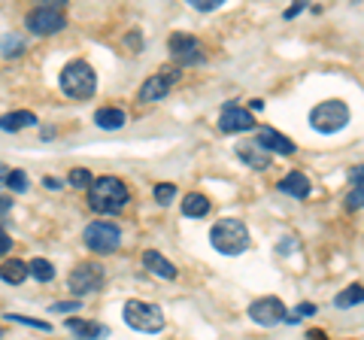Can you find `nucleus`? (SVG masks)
<instances>
[{
	"label": "nucleus",
	"mask_w": 364,
	"mask_h": 340,
	"mask_svg": "<svg viewBox=\"0 0 364 340\" xmlns=\"http://www.w3.org/2000/svg\"><path fill=\"white\" fill-rule=\"evenodd\" d=\"M128 201H131V191L119 176H100L88 188V203H91L95 213H107V216H112V213L128 207Z\"/></svg>",
	"instance_id": "1"
},
{
	"label": "nucleus",
	"mask_w": 364,
	"mask_h": 340,
	"mask_svg": "<svg viewBox=\"0 0 364 340\" xmlns=\"http://www.w3.org/2000/svg\"><path fill=\"white\" fill-rule=\"evenodd\" d=\"M58 83H61V92H64L67 97H73V100H88L91 95H95V88H97V76H95V67H91L88 61L76 58V61H67V64L61 67Z\"/></svg>",
	"instance_id": "2"
},
{
	"label": "nucleus",
	"mask_w": 364,
	"mask_h": 340,
	"mask_svg": "<svg viewBox=\"0 0 364 340\" xmlns=\"http://www.w3.org/2000/svg\"><path fill=\"white\" fill-rule=\"evenodd\" d=\"M210 243L222 255H240L249 246V231L240 219H219L210 231Z\"/></svg>",
	"instance_id": "3"
},
{
	"label": "nucleus",
	"mask_w": 364,
	"mask_h": 340,
	"mask_svg": "<svg viewBox=\"0 0 364 340\" xmlns=\"http://www.w3.org/2000/svg\"><path fill=\"white\" fill-rule=\"evenodd\" d=\"M310 124L318 131V134H337V131H343L346 124H349V107L343 104V100H322L318 107H313L310 112Z\"/></svg>",
	"instance_id": "4"
},
{
	"label": "nucleus",
	"mask_w": 364,
	"mask_h": 340,
	"mask_svg": "<svg viewBox=\"0 0 364 340\" xmlns=\"http://www.w3.org/2000/svg\"><path fill=\"white\" fill-rule=\"evenodd\" d=\"M124 322H128L134 331L158 334L164 328V313H161V307H155V304L128 301V304H124Z\"/></svg>",
	"instance_id": "5"
},
{
	"label": "nucleus",
	"mask_w": 364,
	"mask_h": 340,
	"mask_svg": "<svg viewBox=\"0 0 364 340\" xmlns=\"http://www.w3.org/2000/svg\"><path fill=\"white\" fill-rule=\"evenodd\" d=\"M176 79H179L176 64H167V67H161V70H155L152 76H146V83L140 85V92H136L140 104H155V100L167 97V92L176 85Z\"/></svg>",
	"instance_id": "6"
},
{
	"label": "nucleus",
	"mask_w": 364,
	"mask_h": 340,
	"mask_svg": "<svg viewBox=\"0 0 364 340\" xmlns=\"http://www.w3.org/2000/svg\"><path fill=\"white\" fill-rule=\"evenodd\" d=\"M25 25L31 28V33H37V37H49V33H58L67 25V18L58 4H43L37 9H31Z\"/></svg>",
	"instance_id": "7"
},
{
	"label": "nucleus",
	"mask_w": 364,
	"mask_h": 340,
	"mask_svg": "<svg viewBox=\"0 0 364 340\" xmlns=\"http://www.w3.org/2000/svg\"><path fill=\"white\" fill-rule=\"evenodd\" d=\"M122 243V231L116 222H91L85 228V246L97 255H107V253H116Z\"/></svg>",
	"instance_id": "8"
},
{
	"label": "nucleus",
	"mask_w": 364,
	"mask_h": 340,
	"mask_svg": "<svg viewBox=\"0 0 364 340\" xmlns=\"http://www.w3.org/2000/svg\"><path fill=\"white\" fill-rule=\"evenodd\" d=\"M67 286H70V292L76 294V298H85V294L97 292L100 286H104V265H100V262H82V265H76L70 270V280H67Z\"/></svg>",
	"instance_id": "9"
},
{
	"label": "nucleus",
	"mask_w": 364,
	"mask_h": 340,
	"mask_svg": "<svg viewBox=\"0 0 364 340\" xmlns=\"http://www.w3.org/2000/svg\"><path fill=\"white\" fill-rule=\"evenodd\" d=\"M167 49H170V55H173L176 64H200L203 58H207L203 43L198 37H191V33H170Z\"/></svg>",
	"instance_id": "10"
},
{
	"label": "nucleus",
	"mask_w": 364,
	"mask_h": 340,
	"mask_svg": "<svg viewBox=\"0 0 364 340\" xmlns=\"http://www.w3.org/2000/svg\"><path fill=\"white\" fill-rule=\"evenodd\" d=\"M249 319L258 322V325H279V322H286L289 319V310H286V304H282L279 298H273V294H264V298H258L249 304Z\"/></svg>",
	"instance_id": "11"
},
{
	"label": "nucleus",
	"mask_w": 364,
	"mask_h": 340,
	"mask_svg": "<svg viewBox=\"0 0 364 340\" xmlns=\"http://www.w3.org/2000/svg\"><path fill=\"white\" fill-rule=\"evenodd\" d=\"M249 128H255V119H252V112L249 110L237 107V104L222 107V119H219V131L222 134H240V131H249Z\"/></svg>",
	"instance_id": "12"
},
{
	"label": "nucleus",
	"mask_w": 364,
	"mask_h": 340,
	"mask_svg": "<svg viewBox=\"0 0 364 340\" xmlns=\"http://www.w3.org/2000/svg\"><path fill=\"white\" fill-rule=\"evenodd\" d=\"M255 143L261 152H277V155H294V143L286 137V134L273 131V128H261L255 134Z\"/></svg>",
	"instance_id": "13"
},
{
	"label": "nucleus",
	"mask_w": 364,
	"mask_h": 340,
	"mask_svg": "<svg viewBox=\"0 0 364 340\" xmlns=\"http://www.w3.org/2000/svg\"><path fill=\"white\" fill-rule=\"evenodd\" d=\"M143 265H146V270H149V274H155V277H161V280H176L173 262H167V258H164L161 253H155V249H146V253H143Z\"/></svg>",
	"instance_id": "14"
},
{
	"label": "nucleus",
	"mask_w": 364,
	"mask_h": 340,
	"mask_svg": "<svg viewBox=\"0 0 364 340\" xmlns=\"http://www.w3.org/2000/svg\"><path fill=\"white\" fill-rule=\"evenodd\" d=\"M279 191H286L291 198H306L310 195V179H306L301 170H291V174H286L279 179Z\"/></svg>",
	"instance_id": "15"
},
{
	"label": "nucleus",
	"mask_w": 364,
	"mask_h": 340,
	"mask_svg": "<svg viewBox=\"0 0 364 340\" xmlns=\"http://www.w3.org/2000/svg\"><path fill=\"white\" fill-rule=\"evenodd\" d=\"M237 155H240V161L246 167H252V170H267L270 167V155L261 152L258 146H252V143H240L237 146Z\"/></svg>",
	"instance_id": "16"
},
{
	"label": "nucleus",
	"mask_w": 364,
	"mask_h": 340,
	"mask_svg": "<svg viewBox=\"0 0 364 340\" xmlns=\"http://www.w3.org/2000/svg\"><path fill=\"white\" fill-rule=\"evenodd\" d=\"M67 328L76 334V340H100L109 334V328L97 325V322H85V319H67Z\"/></svg>",
	"instance_id": "17"
},
{
	"label": "nucleus",
	"mask_w": 364,
	"mask_h": 340,
	"mask_svg": "<svg viewBox=\"0 0 364 340\" xmlns=\"http://www.w3.org/2000/svg\"><path fill=\"white\" fill-rule=\"evenodd\" d=\"M210 213V198L200 195V191H188L186 198H182V216L188 219H200Z\"/></svg>",
	"instance_id": "18"
},
{
	"label": "nucleus",
	"mask_w": 364,
	"mask_h": 340,
	"mask_svg": "<svg viewBox=\"0 0 364 340\" xmlns=\"http://www.w3.org/2000/svg\"><path fill=\"white\" fill-rule=\"evenodd\" d=\"M33 124H37V116L31 110H16L0 116V128L4 131H21V128H33Z\"/></svg>",
	"instance_id": "19"
},
{
	"label": "nucleus",
	"mask_w": 364,
	"mask_h": 340,
	"mask_svg": "<svg viewBox=\"0 0 364 340\" xmlns=\"http://www.w3.org/2000/svg\"><path fill=\"white\" fill-rule=\"evenodd\" d=\"M31 274H28V265L18 262V258H9V262L0 265V280L9 282V286H21Z\"/></svg>",
	"instance_id": "20"
},
{
	"label": "nucleus",
	"mask_w": 364,
	"mask_h": 340,
	"mask_svg": "<svg viewBox=\"0 0 364 340\" xmlns=\"http://www.w3.org/2000/svg\"><path fill=\"white\" fill-rule=\"evenodd\" d=\"M95 124L97 128H104V131H119L124 124V112L119 107H100L95 112Z\"/></svg>",
	"instance_id": "21"
},
{
	"label": "nucleus",
	"mask_w": 364,
	"mask_h": 340,
	"mask_svg": "<svg viewBox=\"0 0 364 340\" xmlns=\"http://www.w3.org/2000/svg\"><path fill=\"white\" fill-rule=\"evenodd\" d=\"M334 304L340 310H346V307H355V304H364V286H349V289H343L334 298Z\"/></svg>",
	"instance_id": "22"
},
{
	"label": "nucleus",
	"mask_w": 364,
	"mask_h": 340,
	"mask_svg": "<svg viewBox=\"0 0 364 340\" xmlns=\"http://www.w3.org/2000/svg\"><path fill=\"white\" fill-rule=\"evenodd\" d=\"M28 274L37 282H52L55 280V267H52V262H46V258H33V262L28 265Z\"/></svg>",
	"instance_id": "23"
},
{
	"label": "nucleus",
	"mask_w": 364,
	"mask_h": 340,
	"mask_svg": "<svg viewBox=\"0 0 364 340\" xmlns=\"http://www.w3.org/2000/svg\"><path fill=\"white\" fill-rule=\"evenodd\" d=\"M0 52H4L6 58L21 55V52H25V40H21L18 33H6V37H0Z\"/></svg>",
	"instance_id": "24"
},
{
	"label": "nucleus",
	"mask_w": 364,
	"mask_h": 340,
	"mask_svg": "<svg viewBox=\"0 0 364 340\" xmlns=\"http://www.w3.org/2000/svg\"><path fill=\"white\" fill-rule=\"evenodd\" d=\"M91 183H95V179H91V170H85V167H73L70 170V186L73 188H91Z\"/></svg>",
	"instance_id": "25"
},
{
	"label": "nucleus",
	"mask_w": 364,
	"mask_h": 340,
	"mask_svg": "<svg viewBox=\"0 0 364 340\" xmlns=\"http://www.w3.org/2000/svg\"><path fill=\"white\" fill-rule=\"evenodd\" d=\"M173 198H176V186L173 183H158L155 186V201L161 203V207H167Z\"/></svg>",
	"instance_id": "26"
},
{
	"label": "nucleus",
	"mask_w": 364,
	"mask_h": 340,
	"mask_svg": "<svg viewBox=\"0 0 364 340\" xmlns=\"http://www.w3.org/2000/svg\"><path fill=\"white\" fill-rule=\"evenodd\" d=\"M6 186L13 188V191H25V188H28V176H25V170H9Z\"/></svg>",
	"instance_id": "27"
},
{
	"label": "nucleus",
	"mask_w": 364,
	"mask_h": 340,
	"mask_svg": "<svg viewBox=\"0 0 364 340\" xmlns=\"http://www.w3.org/2000/svg\"><path fill=\"white\" fill-rule=\"evenodd\" d=\"M4 319H9V322H18V325H31V328L37 325L40 331H49V328H52L49 322H37V319H31V316H21V313H9V316H4Z\"/></svg>",
	"instance_id": "28"
},
{
	"label": "nucleus",
	"mask_w": 364,
	"mask_h": 340,
	"mask_svg": "<svg viewBox=\"0 0 364 340\" xmlns=\"http://www.w3.org/2000/svg\"><path fill=\"white\" fill-rule=\"evenodd\" d=\"M346 207L349 210H361L364 207V186H352V191L346 195Z\"/></svg>",
	"instance_id": "29"
},
{
	"label": "nucleus",
	"mask_w": 364,
	"mask_h": 340,
	"mask_svg": "<svg viewBox=\"0 0 364 340\" xmlns=\"http://www.w3.org/2000/svg\"><path fill=\"white\" fill-rule=\"evenodd\" d=\"M188 4L195 6L198 13H210V9H215V6L222 4V0H188Z\"/></svg>",
	"instance_id": "30"
},
{
	"label": "nucleus",
	"mask_w": 364,
	"mask_h": 340,
	"mask_svg": "<svg viewBox=\"0 0 364 340\" xmlns=\"http://www.w3.org/2000/svg\"><path fill=\"white\" fill-rule=\"evenodd\" d=\"M70 310H79V301H55L52 304V313H70Z\"/></svg>",
	"instance_id": "31"
},
{
	"label": "nucleus",
	"mask_w": 364,
	"mask_h": 340,
	"mask_svg": "<svg viewBox=\"0 0 364 340\" xmlns=\"http://www.w3.org/2000/svg\"><path fill=\"white\" fill-rule=\"evenodd\" d=\"M316 313V307H313V304H301V307L298 310H294V316H289V319L286 322H298L301 319V316H313Z\"/></svg>",
	"instance_id": "32"
},
{
	"label": "nucleus",
	"mask_w": 364,
	"mask_h": 340,
	"mask_svg": "<svg viewBox=\"0 0 364 340\" xmlns=\"http://www.w3.org/2000/svg\"><path fill=\"white\" fill-rule=\"evenodd\" d=\"M349 183L352 186H364V164H355L349 170Z\"/></svg>",
	"instance_id": "33"
},
{
	"label": "nucleus",
	"mask_w": 364,
	"mask_h": 340,
	"mask_svg": "<svg viewBox=\"0 0 364 340\" xmlns=\"http://www.w3.org/2000/svg\"><path fill=\"white\" fill-rule=\"evenodd\" d=\"M13 210V195H6V198H0V219L6 216V213Z\"/></svg>",
	"instance_id": "34"
},
{
	"label": "nucleus",
	"mask_w": 364,
	"mask_h": 340,
	"mask_svg": "<svg viewBox=\"0 0 364 340\" xmlns=\"http://www.w3.org/2000/svg\"><path fill=\"white\" fill-rule=\"evenodd\" d=\"M6 249H9V234H6L4 228H0V255H4Z\"/></svg>",
	"instance_id": "35"
},
{
	"label": "nucleus",
	"mask_w": 364,
	"mask_h": 340,
	"mask_svg": "<svg viewBox=\"0 0 364 340\" xmlns=\"http://www.w3.org/2000/svg\"><path fill=\"white\" fill-rule=\"evenodd\" d=\"M301 9H304V4H294L291 9H286V18H294V16H298V13H301Z\"/></svg>",
	"instance_id": "36"
},
{
	"label": "nucleus",
	"mask_w": 364,
	"mask_h": 340,
	"mask_svg": "<svg viewBox=\"0 0 364 340\" xmlns=\"http://www.w3.org/2000/svg\"><path fill=\"white\" fill-rule=\"evenodd\" d=\"M6 176H9V167L0 164V183H6Z\"/></svg>",
	"instance_id": "37"
},
{
	"label": "nucleus",
	"mask_w": 364,
	"mask_h": 340,
	"mask_svg": "<svg viewBox=\"0 0 364 340\" xmlns=\"http://www.w3.org/2000/svg\"><path fill=\"white\" fill-rule=\"evenodd\" d=\"M0 334H4V328H0Z\"/></svg>",
	"instance_id": "38"
}]
</instances>
